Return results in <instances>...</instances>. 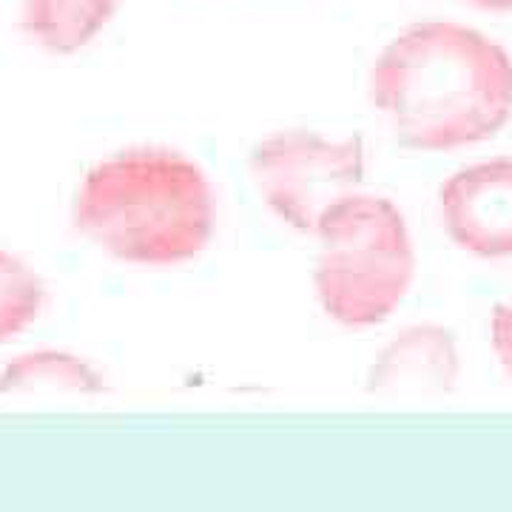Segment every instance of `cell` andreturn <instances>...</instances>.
<instances>
[{
  "instance_id": "3957f363",
  "label": "cell",
  "mask_w": 512,
  "mask_h": 512,
  "mask_svg": "<svg viewBox=\"0 0 512 512\" xmlns=\"http://www.w3.org/2000/svg\"><path fill=\"white\" fill-rule=\"evenodd\" d=\"M313 285L330 319L348 328L379 325L410 291L416 254L402 211L387 197L350 194L319 220Z\"/></svg>"
},
{
  "instance_id": "9c48e42d",
  "label": "cell",
  "mask_w": 512,
  "mask_h": 512,
  "mask_svg": "<svg viewBox=\"0 0 512 512\" xmlns=\"http://www.w3.org/2000/svg\"><path fill=\"white\" fill-rule=\"evenodd\" d=\"M46 302L43 279L20 259L0 251V345L35 322Z\"/></svg>"
},
{
  "instance_id": "5b68a950",
  "label": "cell",
  "mask_w": 512,
  "mask_h": 512,
  "mask_svg": "<svg viewBox=\"0 0 512 512\" xmlns=\"http://www.w3.org/2000/svg\"><path fill=\"white\" fill-rule=\"evenodd\" d=\"M441 220L458 248L476 256H512V160L456 171L441 185Z\"/></svg>"
},
{
  "instance_id": "8992f818",
  "label": "cell",
  "mask_w": 512,
  "mask_h": 512,
  "mask_svg": "<svg viewBox=\"0 0 512 512\" xmlns=\"http://www.w3.org/2000/svg\"><path fill=\"white\" fill-rule=\"evenodd\" d=\"M458 348L441 325H413L390 339L367 370V396L390 404L439 402L456 390Z\"/></svg>"
},
{
  "instance_id": "277c9868",
  "label": "cell",
  "mask_w": 512,
  "mask_h": 512,
  "mask_svg": "<svg viewBox=\"0 0 512 512\" xmlns=\"http://www.w3.org/2000/svg\"><path fill=\"white\" fill-rule=\"evenodd\" d=\"M251 177L279 220L313 234L330 205L359 191L365 143L362 137L328 140L316 131H279L254 148Z\"/></svg>"
},
{
  "instance_id": "8fae6325",
  "label": "cell",
  "mask_w": 512,
  "mask_h": 512,
  "mask_svg": "<svg viewBox=\"0 0 512 512\" xmlns=\"http://www.w3.org/2000/svg\"><path fill=\"white\" fill-rule=\"evenodd\" d=\"M464 3L487 9V12H512V0H464Z\"/></svg>"
},
{
  "instance_id": "7a4b0ae2",
  "label": "cell",
  "mask_w": 512,
  "mask_h": 512,
  "mask_svg": "<svg viewBox=\"0 0 512 512\" xmlns=\"http://www.w3.org/2000/svg\"><path fill=\"white\" fill-rule=\"evenodd\" d=\"M74 228L114 259L177 265L208 245L214 191L200 165L171 148H128L86 174Z\"/></svg>"
},
{
  "instance_id": "30bf717a",
  "label": "cell",
  "mask_w": 512,
  "mask_h": 512,
  "mask_svg": "<svg viewBox=\"0 0 512 512\" xmlns=\"http://www.w3.org/2000/svg\"><path fill=\"white\" fill-rule=\"evenodd\" d=\"M493 348L512 373V305H498L493 311Z\"/></svg>"
},
{
  "instance_id": "52a82bcc",
  "label": "cell",
  "mask_w": 512,
  "mask_h": 512,
  "mask_svg": "<svg viewBox=\"0 0 512 512\" xmlns=\"http://www.w3.org/2000/svg\"><path fill=\"white\" fill-rule=\"evenodd\" d=\"M103 376L66 350H35L0 367V396H100Z\"/></svg>"
},
{
  "instance_id": "6da1fadb",
  "label": "cell",
  "mask_w": 512,
  "mask_h": 512,
  "mask_svg": "<svg viewBox=\"0 0 512 512\" xmlns=\"http://www.w3.org/2000/svg\"><path fill=\"white\" fill-rule=\"evenodd\" d=\"M370 100L404 146H473L512 117V57L470 26L416 23L376 57Z\"/></svg>"
},
{
  "instance_id": "ba28073f",
  "label": "cell",
  "mask_w": 512,
  "mask_h": 512,
  "mask_svg": "<svg viewBox=\"0 0 512 512\" xmlns=\"http://www.w3.org/2000/svg\"><path fill=\"white\" fill-rule=\"evenodd\" d=\"M120 0H23V29L55 55L83 49L114 15Z\"/></svg>"
}]
</instances>
